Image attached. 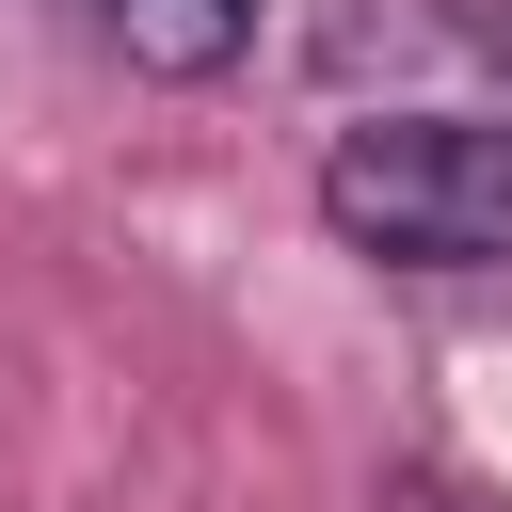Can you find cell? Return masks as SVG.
Here are the masks:
<instances>
[{
    "label": "cell",
    "mask_w": 512,
    "mask_h": 512,
    "mask_svg": "<svg viewBox=\"0 0 512 512\" xmlns=\"http://www.w3.org/2000/svg\"><path fill=\"white\" fill-rule=\"evenodd\" d=\"M320 224L384 272H512V128L496 112H352L320 144Z\"/></svg>",
    "instance_id": "cell-1"
},
{
    "label": "cell",
    "mask_w": 512,
    "mask_h": 512,
    "mask_svg": "<svg viewBox=\"0 0 512 512\" xmlns=\"http://www.w3.org/2000/svg\"><path fill=\"white\" fill-rule=\"evenodd\" d=\"M96 32L144 64V80H224L256 48V0H96Z\"/></svg>",
    "instance_id": "cell-2"
},
{
    "label": "cell",
    "mask_w": 512,
    "mask_h": 512,
    "mask_svg": "<svg viewBox=\"0 0 512 512\" xmlns=\"http://www.w3.org/2000/svg\"><path fill=\"white\" fill-rule=\"evenodd\" d=\"M384 512H480L464 480H384Z\"/></svg>",
    "instance_id": "cell-3"
},
{
    "label": "cell",
    "mask_w": 512,
    "mask_h": 512,
    "mask_svg": "<svg viewBox=\"0 0 512 512\" xmlns=\"http://www.w3.org/2000/svg\"><path fill=\"white\" fill-rule=\"evenodd\" d=\"M496 48H512V16H496Z\"/></svg>",
    "instance_id": "cell-4"
}]
</instances>
